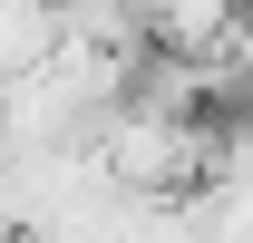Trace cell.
I'll return each mask as SVG.
<instances>
[{
	"mask_svg": "<svg viewBox=\"0 0 253 243\" xmlns=\"http://www.w3.org/2000/svg\"><path fill=\"white\" fill-rule=\"evenodd\" d=\"M234 10H244V20H253V0H234Z\"/></svg>",
	"mask_w": 253,
	"mask_h": 243,
	"instance_id": "1",
	"label": "cell"
}]
</instances>
